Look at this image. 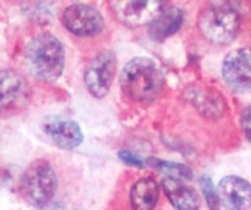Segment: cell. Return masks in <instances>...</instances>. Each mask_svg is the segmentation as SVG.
<instances>
[{
	"label": "cell",
	"mask_w": 251,
	"mask_h": 210,
	"mask_svg": "<svg viewBox=\"0 0 251 210\" xmlns=\"http://www.w3.org/2000/svg\"><path fill=\"white\" fill-rule=\"evenodd\" d=\"M163 74L158 65L148 57H135L123 66L120 85L129 99L149 104L153 102L163 88Z\"/></svg>",
	"instance_id": "1"
},
{
	"label": "cell",
	"mask_w": 251,
	"mask_h": 210,
	"mask_svg": "<svg viewBox=\"0 0 251 210\" xmlns=\"http://www.w3.org/2000/svg\"><path fill=\"white\" fill-rule=\"evenodd\" d=\"M25 61L36 79L54 82L61 78L65 63L62 42L51 34H41L28 43Z\"/></svg>",
	"instance_id": "2"
},
{
	"label": "cell",
	"mask_w": 251,
	"mask_h": 210,
	"mask_svg": "<svg viewBox=\"0 0 251 210\" xmlns=\"http://www.w3.org/2000/svg\"><path fill=\"white\" fill-rule=\"evenodd\" d=\"M199 30L208 42L228 45L240 30V13L228 2L209 3L199 16Z\"/></svg>",
	"instance_id": "3"
},
{
	"label": "cell",
	"mask_w": 251,
	"mask_h": 210,
	"mask_svg": "<svg viewBox=\"0 0 251 210\" xmlns=\"http://www.w3.org/2000/svg\"><path fill=\"white\" fill-rule=\"evenodd\" d=\"M57 187V176L51 164L45 159H36L25 168L19 181V190L25 201L37 209L51 201Z\"/></svg>",
	"instance_id": "4"
},
{
	"label": "cell",
	"mask_w": 251,
	"mask_h": 210,
	"mask_svg": "<svg viewBox=\"0 0 251 210\" xmlns=\"http://www.w3.org/2000/svg\"><path fill=\"white\" fill-rule=\"evenodd\" d=\"M112 11L118 22L129 28L151 25L169 6L161 0H113Z\"/></svg>",
	"instance_id": "5"
},
{
	"label": "cell",
	"mask_w": 251,
	"mask_h": 210,
	"mask_svg": "<svg viewBox=\"0 0 251 210\" xmlns=\"http://www.w3.org/2000/svg\"><path fill=\"white\" fill-rule=\"evenodd\" d=\"M117 74V56L110 50L96 54L84 70V84L93 98H104Z\"/></svg>",
	"instance_id": "6"
},
{
	"label": "cell",
	"mask_w": 251,
	"mask_h": 210,
	"mask_svg": "<svg viewBox=\"0 0 251 210\" xmlns=\"http://www.w3.org/2000/svg\"><path fill=\"white\" fill-rule=\"evenodd\" d=\"M62 25L67 31L78 37H90L101 34L104 30V19L92 5L73 3L62 13Z\"/></svg>",
	"instance_id": "7"
},
{
	"label": "cell",
	"mask_w": 251,
	"mask_h": 210,
	"mask_svg": "<svg viewBox=\"0 0 251 210\" xmlns=\"http://www.w3.org/2000/svg\"><path fill=\"white\" fill-rule=\"evenodd\" d=\"M222 76L229 88L242 93L251 91V46L237 48L226 54L222 63Z\"/></svg>",
	"instance_id": "8"
},
{
	"label": "cell",
	"mask_w": 251,
	"mask_h": 210,
	"mask_svg": "<svg viewBox=\"0 0 251 210\" xmlns=\"http://www.w3.org/2000/svg\"><path fill=\"white\" fill-rule=\"evenodd\" d=\"M42 131L45 138L57 148L73 150L79 147L84 141L81 127L75 121L62 116H47L42 122Z\"/></svg>",
	"instance_id": "9"
},
{
	"label": "cell",
	"mask_w": 251,
	"mask_h": 210,
	"mask_svg": "<svg viewBox=\"0 0 251 210\" xmlns=\"http://www.w3.org/2000/svg\"><path fill=\"white\" fill-rule=\"evenodd\" d=\"M217 192L228 210H251V184L247 179L236 175L222 178Z\"/></svg>",
	"instance_id": "10"
},
{
	"label": "cell",
	"mask_w": 251,
	"mask_h": 210,
	"mask_svg": "<svg viewBox=\"0 0 251 210\" xmlns=\"http://www.w3.org/2000/svg\"><path fill=\"white\" fill-rule=\"evenodd\" d=\"M2 110H19L28 102V85L21 74L2 70Z\"/></svg>",
	"instance_id": "11"
},
{
	"label": "cell",
	"mask_w": 251,
	"mask_h": 210,
	"mask_svg": "<svg viewBox=\"0 0 251 210\" xmlns=\"http://www.w3.org/2000/svg\"><path fill=\"white\" fill-rule=\"evenodd\" d=\"M161 189L166 198L176 210H199L200 196L194 189L181 183L176 178H165L161 181Z\"/></svg>",
	"instance_id": "12"
},
{
	"label": "cell",
	"mask_w": 251,
	"mask_h": 210,
	"mask_svg": "<svg viewBox=\"0 0 251 210\" xmlns=\"http://www.w3.org/2000/svg\"><path fill=\"white\" fill-rule=\"evenodd\" d=\"M160 198V186L155 178L143 176L133 183L129 192L132 210H153Z\"/></svg>",
	"instance_id": "13"
},
{
	"label": "cell",
	"mask_w": 251,
	"mask_h": 210,
	"mask_svg": "<svg viewBox=\"0 0 251 210\" xmlns=\"http://www.w3.org/2000/svg\"><path fill=\"white\" fill-rule=\"evenodd\" d=\"M183 22H185V13L180 8L169 5L149 25V37L153 42H165L168 37H171L180 30Z\"/></svg>",
	"instance_id": "14"
},
{
	"label": "cell",
	"mask_w": 251,
	"mask_h": 210,
	"mask_svg": "<svg viewBox=\"0 0 251 210\" xmlns=\"http://www.w3.org/2000/svg\"><path fill=\"white\" fill-rule=\"evenodd\" d=\"M191 96L192 104L197 110L206 118H219L225 110V99L222 94L214 90H197L192 88V93H188Z\"/></svg>",
	"instance_id": "15"
},
{
	"label": "cell",
	"mask_w": 251,
	"mask_h": 210,
	"mask_svg": "<svg viewBox=\"0 0 251 210\" xmlns=\"http://www.w3.org/2000/svg\"><path fill=\"white\" fill-rule=\"evenodd\" d=\"M146 162L152 168L160 171V173H165L168 178H176V179L192 178V170L185 164H178V162H172V161H163L158 158H149Z\"/></svg>",
	"instance_id": "16"
},
{
	"label": "cell",
	"mask_w": 251,
	"mask_h": 210,
	"mask_svg": "<svg viewBox=\"0 0 251 210\" xmlns=\"http://www.w3.org/2000/svg\"><path fill=\"white\" fill-rule=\"evenodd\" d=\"M200 189L203 192V196L206 199V204L209 207V210H220V198H219V192L216 190L214 184L209 176H201L200 178Z\"/></svg>",
	"instance_id": "17"
},
{
	"label": "cell",
	"mask_w": 251,
	"mask_h": 210,
	"mask_svg": "<svg viewBox=\"0 0 251 210\" xmlns=\"http://www.w3.org/2000/svg\"><path fill=\"white\" fill-rule=\"evenodd\" d=\"M118 158L124 162V164L132 166V167H137V168H144V166L148 164V162L144 161L143 158H140L138 155L132 153V151H126V150L120 151Z\"/></svg>",
	"instance_id": "18"
},
{
	"label": "cell",
	"mask_w": 251,
	"mask_h": 210,
	"mask_svg": "<svg viewBox=\"0 0 251 210\" xmlns=\"http://www.w3.org/2000/svg\"><path fill=\"white\" fill-rule=\"evenodd\" d=\"M240 126H242L244 135L248 142H251V105L244 108L242 116H240Z\"/></svg>",
	"instance_id": "19"
}]
</instances>
